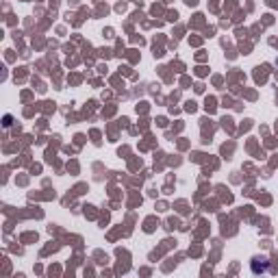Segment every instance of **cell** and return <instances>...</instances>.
I'll use <instances>...</instances> for the list:
<instances>
[{"mask_svg": "<svg viewBox=\"0 0 278 278\" xmlns=\"http://www.w3.org/2000/svg\"><path fill=\"white\" fill-rule=\"evenodd\" d=\"M267 267H269V263H267V259H265V257H257V259L252 261V272H254V274L267 272Z\"/></svg>", "mask_w": 278, "mask_h": 278, "instance_id": "obj_1", "label": "cell"}]
</instances>
